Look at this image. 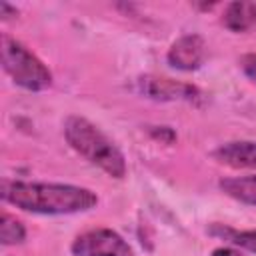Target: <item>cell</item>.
I'll return each instance as SVG.
<instances>
[{
	"label": "cell",
	"mask_w": 256,
	"mask_h": 256,
	"mask_svg": "<svg viewBox=\"0 0 256 256\" xmlns=\"http://www.w3.org/2000/svg\"><path fill=\"white\" fill-rule=\"evenodd\" d=\"M70 252L74 256H134L130 244L112 228H92L78 234Z\"/></svg>",
	"instance_id": "cell-4"
},
{
	"label": "cell",
	"mask_w": 256,
	"mask_h": 256,
	"mask_svg": "<svg viewBox=\"0 0 256 256\" xmlns=\"http://www.w3.org/2000/svg\"><path fill=\"white\" fill-rule=\"evenodd\" d=\"M0 238H2L4 246L22 244L26 240V228H24V224L16 216H12L8 212H2V218H0Z\"/></svg>",
	"instance_id": "cell-11"
},
{
	"label": "cell",
	"mask_w": 256,
	"mask_h": 256,
	"mask_svg": "<svg viewBox=\"0 0 256 256\" xmlns=\"http://www.w3.org/2000/svg\"><path fill=\"white\" fill-rule=\"evenodd\" d=\"M218 188L242 202V204H250V206H256V174H248V176H230V178H222L218 182Z\"/></svg>",
	"instance_id": "cell-9"
},
{
	"label": "cell",
	"mask_w": 256,
	"mask_h": 256,
	"mask_svg": "<svg viewBox=\"0 0 256 256\" xmlns=\"http://www.w3.org/2000/svg\"><path fill=\"white\" fill-rule=\"evenodd\" d=\"M16 14H18V10L12 8L8 2H0V16H2V20H8V18H12Z\"/></svg>",
	"instance_id": "cell-14"
},
{
	"label": "cell",
	"mask_w": 256,
	"mask_h": 256,
	"mask_svg": "<svg viewBox=\"0 0 256 256\" xmlns=\"http://www.w3.org/2000/svg\"><path fill=\"white\" fill-rule=\"evenodd\" d=\"M212 158L218 164L236 170H256V142L252 140H232L224 142L212 150Z\"/></svg>",
	"instance_id": "cell-7"
},
{
	"label": "cell",
	"mask_w": 256,
	"mask_h": 256,
	"mask_svg": "<svg viewBox=\"0 0 256 256\" xmlns=\"http://www.w3.org/2000/svg\"><path fill=\"white\" fill-rule=\"evenodd\" d=\"M136 90L142 96H146L150 100H160V102H176V100L178 102H196L202 96V92L194 84L156 76V74L140 76L136 80Z\"/></svg>",
	"instance_id": "cell-5"
},
{
	"label": "cell",
	"mask_w": 256,
	"mask_h": 256,
	"mask_svg": "<svg viewBox=\"0 0 256 256\" xmlns=\"http://www.w3.org/2000/svg\"><path fill=\"white\" fill-rule=\"evenodd\" d=\"M0 194L6 204H12L24 212L46 216L88 212L98 204V196L90 188L58 182L4 180Z\"/></svg>",
	"instance_id": "cell-1"
},
{
	"label": "cell",
	"mask_w": 256,
	"mask_h": 256,
	"mask_svg": "<svg viewBox=\"0 0 256 256\" xmlns=\"http://www.w3.org/2000/svg\"><path fill=\"white\" fill-rule=\"evenodd\" d=\"M64 138L78 156L98 166L110 178L122 180L126 176L128 166H126L124 154L90 120L82 116H68L64 122Z\"/></svg>",
	"instance_id": "cell-2"
},
{
	"label": "cell",
	"mask_w": 256,
	"mask_h": 256,
	"mask_svg": "<svg viewBox=\"0 0 256 256\" xmlns=\"http://www.w3.org/2000/svg\"><path fill=\"white\" fill-rule=\"evenodd\" d=\"M240 68L244 72V76L256 84V52H250V54H244L240 58Z\"/></svg>",
	"instance_id": "cell-12"
},
{
	"label": "cell",
	"mask_w": 256,
	"mask_h": 256,
	"mask_svg": "<svg viewBox=\"0 0 256 256\" xmlns=\"http://www.w3.org/2000/svg\"><path fill=\"white\" fill-rule=\"evenodd\" d=\"M212 234H218L222 236L224 240L256 254V230H234V228H228V226H222V224H216L212 226L210 230Z\"/></svg>",
	"instance_id": "cell-10"
},
{
	"label": "cell",
	"mask_w": 256,
	"mask_h": 256,
	"mask_svg": "<svg viewBox=\"0 0 256 256\" xmlns=\"http://www.w3.org/2000/svg\"><path fill=\"white\" fill-rule=\"evenodd\" d=\"M222 26L230 32H248L256 26V2H230L222 12Z\"/></svg>",
	"instance_id": "cell-8"
},
{
	"label": "cell",
	"mask_w": 256,
	"mask_h": 256,
	"mask_svg": "<svg viewBox=\"0 0 256 256\" xmlns=\"http://www.w3.org/2000/svg\"><path fill=\"white\" fill-rule=\"evenodd\" d=\"M206 52L208 48L200 34H186V36H180L176 42H172V46L168 48L166 60L176 70L192 72L204 64Z\"/></svg>",
	"instance_id": "cell-6"
},
{
	"label": "cell",
	"mask_w": 256,
	"mask_h": 256,
	"mask_svg": "<svg viewBox=\"0 0 256 256\" xmlns=\"http://www.w3.org/2000/svg\"><path fill=\"white\" fill-rule=\"evenodd\" d=\"M0 56L4 72L16 86L30 92H40L52 84V72L48 70V66L20 40L2 34Z\"/></svg>",
	"instance_id": "cell-3"
},
{
	"label": "cell",
	"mask_w": 256,
	"mask_h": 256,
	"mask_svg": "<svg viewBox=\"0 0 256 256\" xmlns=\"http://www.w3.org/2000/svg\"><path fill=\"white\" fill-rule=\"evenodd\" d=\"M210 256H244L242 252L234 250V248H228V246H220V248H214Z\"/></svg>",
	"instance_id": "cell-13"
}]
</instances>
